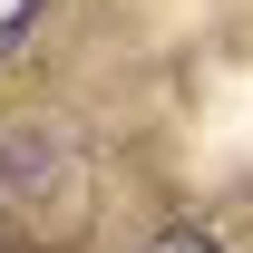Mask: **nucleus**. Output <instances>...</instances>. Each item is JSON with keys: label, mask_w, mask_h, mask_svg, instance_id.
I'll use <instances>...</instances> for the list:
<instances>
[{"label": "nucleus", "mask_w": 253, "mask_h": 253, "mask_svg": "<svg viewBox=\"0 0 253 253\" xmlns=\"http://www.w3.org/2000/svg\"><path fill=\"white\" fill-rule=\"evenodd\" d=\"M68 166H78V136L59 117H10L0 126V205H39Z\"/></svg>", "instance_id": "nucleus-1"}, {"label": "nucleus", "mask_w": 253, "mask_h": 253, "mask_svg": "<svg viewBox=\"0 0 253 253\" xmlns=\"http://www.w3.org/2000/svg\"><path fill=\"white\" fill-rule=\"evenodd\" d=\"M136 253H224V244L205 234V224H156V234H146Z\"/></svg>", "instance_id": "nucleus-2"}]
</instances>
